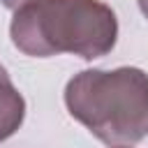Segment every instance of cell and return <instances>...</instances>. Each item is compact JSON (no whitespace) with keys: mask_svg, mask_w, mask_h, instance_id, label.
<instances>
[{"mask_svg":"<svg viewBox=\"0 0 148 148\" xmlns=\"http://www.w3.org/2000/svg\"><path fill=\"white\" fill-rule=\"evenodd\" d=\"M65 106L109 148L134 146L148 134V74L139 67L83 69L67 81Z\"/></svg>","mask_w":148,"mask_h":148,"instance_id":"2","label":"cell"},{"mask_svg":"<svg viewBox=\"0 0 148 148\" xmlns=\"http://www.w3.org/2000/svg\"><path fill=\"white\" fill-rule=\"evenodd\" d=\"M139 2V9H141V14L148 18V0H136Z\"/></svg>","mask_w":148,"mask_h":148,"instance_id":"4","label":"cell"},{"mask_svg":"<svg viewBox=\"0 0 148 148\" xmlns=\"http://www.w3.org/2000/svg\"><path fill=\"white\" fill-rule=\"evenodd\" d=\"M120 148H130V146H120Z\"/></svg>","mask_w":148,"mask_h":148,"instance_id":"5","label":"cell"},{"mask_svg":"<svg viewBox=\"0 0 148 148\" xmlns=\"http://www.w3.org/2000/svg\"><path fill=\"white\" fill-rule=\"evenodd\" d=\"M9 37L30 58L72 53L95 60L113 51L118 18L99 0H28L14 9Z\"/></svg>","mask_w":148,"mask_h":148,"instance_id":"1","label":"cell"},{"mask_svg":"<svg viewBox=\"0 0 148 148\" xmlns=\"http://www.w3.org/2000/svg\"><path fill=\"white\" fill-rule=\"evenodd\" d=\"M0 2H2L7 9H18V7H21V5H25L28 0H0Z\"/></svg>","mask_w":148,"mask_h":148,"instance_id":"3","label":"cell"}]
</instances>
